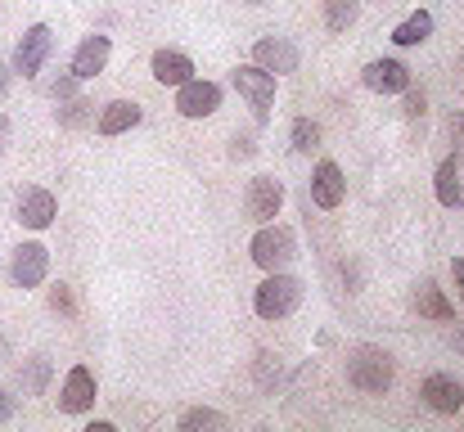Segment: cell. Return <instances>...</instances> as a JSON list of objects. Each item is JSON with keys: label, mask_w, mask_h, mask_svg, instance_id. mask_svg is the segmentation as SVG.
Listing matches in <instances>:
<instances>
[{"label": "cell", "mask_w": 464, "mask_h": 432, "mask_svg": "<svg viewBox=\"0 0 464 432\" xmlns=\"http://www.w3.org/2000/svg\"><path fill=\"white\" fill-rule=\"evenodd\" d=\"M347 379H352V388H356V392L379 397V392H388V388H392L397 365H392V356H388L383 347L361 342V347H352V351H347Z\"/></svg>", "instance_id": "1"}, {"label": "cell", "mask_w": 464, "mask_h": 432, "mask_svg": "<svg viewBox=\"0 0 464 432\" xmlns=\"http://www.w3.org/2000/svg\"><path fill=\"white\" fill-rule=\"evenodd\" d=\"M298 302H303V280H294L285 271H266V280L253 293V311L262 320H285L298 311Z\"/></svg>", "instance_id": "2"}, {"label": "cell", "mask_w": 464, "mask_h": 432, "mask_svg": "<svg viewBox=\"0 0 464 432\" xmlns=\"http://www.w3.org/2000/svg\"><path fill=\"white\" fill-rule=\"evenodd\" d=\"M248 257H253L262 271H285V266L298 257V239H294V230H289V226H276V221H266V226L253 235V244H248Z\"/></svg>", "instance_id": "3"}, {"label": "cell", "mask_w": 464, "mask_h": 432, "mask_svg": "<svg viewBox=\"0 0 464 432\" xmlns=\"http://www.w3.org/2000/svg\"><path fill=\"white\" fill-rule=\"evenodd\" d=\"M230 82H235V91L248 100L253 118L266 122L271 109H276V72H266V68H257V63H244V68L230 72Z\"/></svg>", "instance_id": "4"}, {"label": "cell", "mask_w": 464, "mask_h": 432, "mask_svg": "<svg viewBox=\"0 0 464 432\" xmlns=\"http://www.w3.org/2000/svg\"><path fill=\"white\" fill-rule=\"evenodd\" d=\"M50 50H54V36H50V27H45V23H32V27L23 32L18 50H14V72H18V77H36V72L45 68Z\"/></svg>", "instance_id": "5"}, {"label": "cell", "mask_w": 464, "mask_h": 432, "mask_svg": "<svg viewBox=\"0 0 464 432\" xmlns=\"http://www.w3.org/2000/svg\"><path fill=\"white\" fill-rule=\"evenodd\" d=\"M221 109V86L217 82H198V77H189L185 86H176V113L180 118H212Z\"/></svg>", "instance_id": "6"}, {"label": "cell", "mask_w": 464, "mask_h": 432, "mask_svg": "<svg viewBox=\"0 0 464 432\" xmlns=\"http://www.w3.org/2000/svg\"><path fill=\"white\" fill-rule=\"evenodd\" d=\"M244 207H248V216H253L257 226L276 221L280 207H285V185H280L276 176H253V180H248V194H244Z\"/></svg>", "instance_id": "7"}, {"label": "cell", "mask_w": 464, "mask_h": 432, "mask_svg": "<svg viewBox=\"0 0 464 432\" xmlns=\"http://www.w3.org/2000/svg\"><path fill=\"white\" fill-rule=\"evenodd\" d=\"M45 271H50V248H45V244H18V248H14L9 280H14L18 288L45 284Z\"/></svg>", "instance_id": "8"}, {"label": "cell", "mask_w": 464, "mask_h": 432, "mask_svg": "<svg viewBox=\"0 0 464 432\" xmlns=\"http://www.w3.org/2000/svg\"><path fill=\"white\" fill-rule=\"evenodd\" d=\"M343 198H347V180H343V167L338 162H315V171H311V203L315 207H324V212H334V207H343Z\"/></svg>", "instance_id": "9"}, {"label": "cell", "mask_w": 464, "mask_h": 432, "mask_svg": "<svg viewBox=\"0 0 464 432\" xmlns=\"http://www.w3.org/2000/svg\"><path fill=\"white\" fill-rule=\"evenodd\" d=\"M253 63L266 68V72H276V77L298 72V45H294L289 36H262V41L253 45Z\"/></svg>", "instance_id": "10"}, {"label": "cell", "mask_w": 464, "mask_h": 432, "mask_svg": "<svg viewBox=\"0 0 464 432\" xmlns=\"http://www.w3.org/2000/svg\"><path fill=\"white\" fill-rule=\"evenodd\" d=\"M420 397H424V406H429L433 415H456L464 406V388L456 374H429L424 388H420Z\"/></svg>", "instance_id": "11"}, {"label": "cell", "mask_w": 464, "mask_h": 432, "mask_svg": "<svg viewBox=\"0 0 464 432\" xmlns=\"http://www.w3.org/2000/svg\"><path fill=\"white\" fill-rule=\"evenodd\" d=\"M95 406V374L86 365H72L68 379H63V392H59V410L63 415H86Z\"/></svg>", "instance_id": "12"}, {"label": "cell", "mask_w": 464, "mask_h": 432, "mask_svg": "<svg viewBox=\"0 0 464 432\" xmlns=\"http://www.w3.org/2000/svg\"><path fill=\"white\" fill-rule=\"evenodd\" d=\"M361 82H365L370 91H379V95H401V91L411 86V68H406L401 59H374V63H365Z\"/></svg>", "instance_id": "13"}, {"label": "cell", "mask_w": 464, "mask_h": 432, "mask_svg": "<svg viewBox=\"0 0 464 432\" xmlns=\"http://www.w3.org/2000/svg\"><path fill=\"white\" fill-rule=\"evenodd\" d=\"M109 54H113V41H109V36H86V41L77 45V54H72V77H77V82L100 77V72L109 68Z\"/></svg>", "instance_id": "14"}, {"label": "cell", "mask_w": 464, "mask_h": 432, "mask_svg": "<svg viewBox=\"0 0 464 432\" xmlns=\"http://www.w3.org/2000/svg\"><path fill=\"white\" fill-rule=\"evenodd\" d=\"M54 216H59V203H54L50 189H23V198H18V221H23L27 230H45Z\"/></svg>", "instance_id": "15"}, {"label": "cell", "mask_w": 464, "mask_h": 432, "mask_svg": "<svg viewBox=\"0 0 464 432\" xmlns=\"http://www.w3.org/2000/svg\"><path fill=\"white\" fill-rule=\"evenodd\" d=\"M154 82L158 86H185L194 77V59L185 50H154Z\"/></svg>", "instance_id": "16"}, {"label": "cell", "mask_w": 464, "mask_h": 432, "mask_svg": "<svg viewBox=\"0 0 464 432\" xmlns=\"http://www.w3.org/2000/svg\"><path fill=\"white\" fill-rule=\"evenodd\" d=\"M140 104L136 100H113V104H104L100 109V136H122V131H131V127H140Z\"/></svg>", "instance_id": "17"}, {"label": "cell", "mask_w": 464, "mask_h": 432, "mask_svg": "<svg viewBox=\"0 0 464 432\" xmlns=\"http://www.w3.org/2000/svg\"><path fill=\"white\" fill-rule=\"evenodd\" d=\"M415 311L429 315V320H451V315H456V306L442 297V288L433 284V280H424V284L415 288Z\"/></svg>", "instance_id": "18"}, {"label": "cell", "mask_w": 464, "mask_h": 432, "mask_svg": "<svg viewBox=\"0 0 464 432\" xmlns=\"http://www.w3.org/2000/svg\"><path fill=\"white\" fill-rule=\"evenodd\" d=\"M429 36H433V14H429V9H415L406 23L392 27V41H397V45H424Z\"/></svg>", "instance_id": "19"}, {"label": "cell", "mask_w": 464, "mask_h": 432, "mask_svg": "<svg viewBox=\"0 0 464 432\" xmlns=\"http://www.w3.org/2000/svg\"><path fill=\"white\" fill-rule=\"evenodd\" d=\"M438 203H442V207H460L464 203V185H460L456 158H447V162L438 167Z\"/></svg>", "instance_id": "20"}, {"label": "cell", "mask_w": 464, "mask_h": 432, "mask_svg": "<svg viewBox=\"0 0 464 432\" xmlns=\"http://www.w3.org/2000/svg\"><path fill=\"white\" fill-rule=\"evenodd\" d=\"M361 18V0H324V27L329 32H347Z\"/></svg>", "instance_id": "21"}, {"label": "cell", "mask_w": 464, "mask_h": 432, "mask_svg": "<svg viewBox=\"0 0 464 432\" xmlns=\"http://www.w3.org/2000/svg\"><path fill=\"white\" fill-rule=\"evenodd\" d=\"M289 140H294L298 153H311V149H320V127H315L311 118H298V122H294V131H289Z\"/></svg>", "instance_id": "22"}, {"label": "cell", "mask_w": 464, "mask_h": 432, "mask_svg": "<svg viewBox=\"0 0 464 432\" xmlns=\"http://www.w3.org/2000/svg\"><path fill=\"white\" fill-rule=\"evenodd\" d=\"M198 428H226V415H217V410H185L180 415V432H198Z\"/></svg>", "instance_id": "23"}, {"label": "cell", "mask_w": 464, "mask_h": 432, "mask_svg": "<svg viewBox=\"0 0 464 432\" xmlns=\"http://www.w3.org/2000/svg\"><path fill=\"white\" fill-rule=\"evenodd\" d=\"M91 109H95L91 100H72L68 109H59V127H68V131H77V127H86V122L95 118Z\"/></svg>", "instance_id": "24"}, {"label": "cell", "mask_w": 464, "mask_h": 432, "mask_svg": "<svg viewBox=\"0 0 464 432\" xmlns=\"http://www.w3.org/2000/svg\"><path fill=\"white\" fill-rule=\"evenodd\" d=\"M276 383H280V356L262 351V356H257V388H262V392H271Z\"/></svg>", "instance_id": "25"}, {"label": "cell", "mask_w": 464, "mask_h": 432, "mask_svg": "<svg viewBox=\"0 0 464 432\" xmlns=\"http://www.w3.org/2000/svg\"><path fill=\"white\" fill-rule=\"evenodd\" d=\"M45 379H50V360L27 356V392H45Z\"/></svg>", "instance_id": "26"}, {"label": "cell", "mask_w": 464, "mask_h": 432, "mask_svg": "<svg viewBox=\"0 0 464 432\" xmlns=\"http://www.w3.org/2000/svg\"><path fill=\"white\" fill-rule=\"evenodd\" d=\"M401 95H406V100H401V113H406V118H424V113H429V95H424V91L406 86Z\"/></svg>", "instance_id": "27"}, {"label": "cell", "mask_w": 464, "mask_h": 432, "mask_svg": "<svg viewBox=\"0 0 464 432\" xmlns=\"http://www.w3.org/2000/svg\"><path fill=\"white\" fill-rule=\"evenodd\" d=\"M50 311H59V315H72V311H77V297H72V288H68V284H54V288H50Z\"/></svg>", "instance_id": "28"}, {"label": "cell", "mask_w": 464, "mask_h": 432, "mask_svg": "<svg viewBox=\"0 0 464 432\" xmlns=\"http://www.w3.org/2000/svg\"><path fill=\"white\" fill-rule=\"evenodd\" d=\"M447 131H451V144H456V158H464V113H451Z\"/></svg>", "instance_id": "29"}, {"label": "cell", "mask_w": 464, "mask_h": 432, "mask_svg": "<svg viewBox=\"0 0 464 432\" xmlns=\"http://www.w3.org/2000/svg\"><path fill=\"white\" fill-rule=\"evenodd\" d=\"M72 91H77V77H59V82L50 86V95H54V100H68Z\"/></svg>", "instance_id": "30"}, {"label": "cell", "mask_w": 464, "mask_h": 432, "mask_svg": "<svg viewBox=\"0 0 464 432\" xmlns=\"http://www.w3.org/2000/svg\"><path fill=\"white\" fill-rule=\"evenodd\" d=\"M9 415H14V397H9V392H5V388H0V424H5V419H9Z\"/></svg>", "instance_id": "31"}, {"label": "cell", "mask_w": 464, "mask_h": 432, "mask_svg": "<svg viewBox=\"0 0 464 432\" xmlns=\"http://www.w3.org/2000/svg\"><path fill=\"white\" fill-rule=\"evenodd\" d=\"M451 280H456V288H460V302H464V262H460V257L451 262Z\"/></svg>", "instance_id": "32"}, {"label": "cell", "mask_w": 464, "mask_h": 432, "mask_svg": "<svg viewBox=\"0 0 464 432\" xmlns=\"http://www.w3.org/2000/svg\"><path fill=\"white\" fill-rule=\"evenodd\" d=\"M248 153H253V140H248V136H244V140H235V158H248Z\"/></svg>", "instance_id": "33"}, {"label": "cell", "mask_w": 464, "mask_h": 432, "mask_svg": "<svg viewBox=\"0 0 464 432\" xmlns=\"http://www.w3.org/2000/svg\"><path fill=\"white\" fill-rule=\"evenodd\" d=\"M5 86H9V68L0 63V95H5Z\"/></svg>", "instance_id": "34"}, {"label": "cell", "mask_w": 464, "mask_h": 432, "mask_svg": "<svg viewBox=\"0 0 464 432\" xmlns=\"http://www.w3.org/2000/svg\"><path fill=\"white\" fill-rule=\"evenodd\" d=\"M456 347H460V351H464V324H460V329H456Z\"/></svg>", "instance_id": "35"}, {"label": "cell", "mask_w": 464, "mask_h": 432, "mask_svg": "<svg viewBox=\"0 0 464 432\" xmlns=\"http://www.w3.org/2000/svg\"><path fill=\"white\" fill-rule=\"evenodd\" d=\"M460 82H464V54H460Z\"/></svg>", "instance_id": "36"}, {"label": "cell", "mask_w": 464, "mask_h": 432, "mask_svg": "<svg viewBox=\"0 0 464 432\" xmlns=\"http://www.w3.org/2000/svg\"><path fill=\"white\" fill-rule=\"evenodd\" d=\"M248 5H262V0H248Z\"/></svg>", "instance_id": "37"}]
</instances>
